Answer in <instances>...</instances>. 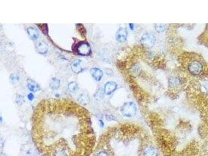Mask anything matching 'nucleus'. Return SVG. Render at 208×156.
<instances>
[{
    "mask_svg": "<svg viewBox=\"0 0 208 156\" xmlns=\"http://www.w3.org/2000/svg\"><path fill=\"white\" fill-rule=\"evenodd\" d=\"M140 42L143 47L151 48L154 46L156 42V37L153 34L146 33L143 35Z\"/></svg>",
    "mask_w": 208,
    "mask_h": 156,
    "instance_id": "f03ea898",
    "label": "nucleus"
},
{
    "mask_svg": "<svg viewBox=\"0 0 208 156\" xmlns=\"http://www.w3.org/2000/svg\"><path fill=\"white\" fill-rule=\"evenodd\" d=\"M36 52L40 54H44L48 50L47 45L43 41H38L35 44Z\"/></svg>",
    "mask_w": 208,
    "mask_h": 156,
    "instance_id": "0eeeda50",
    "label": "nucleus"
},
{
    "mask_svg": "<svg viewBox=\"0 0 208 156\" xmlns=\"http://www.w3.org/2000/svg\"><path fill=\"white\" fill-rule=\"evenodd\" d=\"M78 101L83 105H87L89 103V98L87 95L81 94L78 98Z\"/></svg>",
    "mask_w": 208,
    "mask_h": 156,
    "instance_id": "ddd939ff",
    "label": "nucleus"
},
{
    "mask_svg": "<svg viewBox=\"0 0 208 156\" xmlns=\"http://www.w3.org/2000/svg\"><path fill=\"white\" fill-rule=\"evenodd\" d=\"M117 85L116 83L113 81H110L106 83L104 87V93L106 95H111L116 90Z\"/></svg>",
    "mask_w": 208,
    "mask_h": 156,
    "instance_id": "6e6552de",
    "label": "nucleus"
},
{
    "mask_svg": "<svg viewBox=\"0 0 208 156\" xmlns=\"http://www.w3.org/2000/svg\"><path fill=\"white\" fill-rule=\"evenodd\" d=\"M27 87L30 91L33 92H36L40 90V85L33 80L31 79H28L27 80Z\"/></svg>",
    "mask_w": 208,
    "mask_h": 156,
    "instance_id": "9d476101",
    "label": "nucleus"
},
{
    "mask_svg": "<svg viewBox=\"0 0 208 156\" xmlns=\"http://www.w3.org/2000/svg\"><path fill=\"white\" fill-rule=\"evenodd\" d=\"M136 108L133 102H127L124 104L121 107V112L124 116L126 117H132L135 114Z\"/></svg>",
    "mask_w": 208,
    "mask_h": 156,
    "instance_id": "7ed1b4c3",
    "label": "nucleus"
},
{
    "mask_svg": "<svg viewBox=\"0 0 208 156\" xmlns=\"http://www.w3.org/2000/svg\"><path fill=\"white\" fill-rule=\"evenodd\" d=\"M129 26L131 29L133 30L134 29V27H133V26H134V24H129Z\"/></svg>",
    "mask_w": 208,
    "mask_h": 156,
    "instance_id": "4be33fe9",
    "label": "nucleus"
},
{
    "mask_svg": "<svg viewBox=\"0 0 208 156\" xmlns=\"http://www.w3.org/2000/svg\"><path fill=\"white\" fill-rule=\"evenodd\" d=\"M40 25L42 26V27H39L41 30L43 32L44 34H47V32H48L47 27H42V24H40Z\"/></svg>",
    "mask_w": 208,
    "mask_h": 156,
    "instance_id": "aec40b11",
    "label": "nucleus"
},
{
    "mask_svg": "<svg viewBox=\"0 0 208 156\" xmlns=\"http://www.w3.org/2000/svg\"><path fill=\"white\" fill-rule=\"evenodd\" d=\"M127 30L125 28H120L116 34V40L119 42L123 43L125 42L127 39Z\"/></svg>",
    "mask_w": 208,
    "mask_h": 156,
    "instance_id": "423d86ee",
    "label": "nucleus"
},
{
    "mask_svg": "<svg viewBox=\"0 0 208 156\" xmlns=\"http://www.w3.org/2000/svg\"><path fill=\"white\" fill-rule=\"evenodd\" d=\"M157 152L153 148L147 149L144 152V156H156Z\"/></svg>",
    "mask_w": 208,
    "mask_h": 156,
    "instance_id": "dca6fc26",
    "label": "nucleus"
},
{
    "mask_svg": "<svg viewBox=\"0 0 208 156\" xmlns=\"http://www.w3.org/2000/svg\"><path fill=\"white\" fill-rule=\"evenodd\" d=\"M155 26V29L158 32L164 31L167 29V25L166 24H156Z\"/></svg>",
    "mask_w": 208,
    "mask_h": 156,
    "instance_id": "f3484780",
    "label": "nucleus"
},
{
    "mask_svg": "<svg viewBox=\"0 0 208 156\" xmlns=\"http://www.w3.org/2000/svg\"><path fill=\"white\" fill-rule=\"evenodd\" d=\"M9 79H10L11 82L12 83L16 84L19 82V77L18 75H17V74H12L9 77Z\"/></svg>",
    "mask_w": 208,
    "mask_h": 156,
    "instance_id": "a211bd4d",
    "label": "nucleus"
},
{
    "mask_svg": "<svg viewBox=\"0 0 208 156\" xmlns=\"http://www.w3.org/2000/svg\"><path fill=\"white\" fill-rule=\"evenodd\" d=\"M81 60L80 59H76L71 63L70 66L72 71L74 73L79 74L83 70V69L81 67Z\"/></svg>",
    "mask_w": 208,
    "mask_h": 156,
    "instance_id": "9b49d317",
    "label": "nucleus"
},
{
    "mask_svg": "<svg viewBox=\"0 0 208 156\" xmlns=\"http://www.w3.org/2000/svg\"><path fill=\"white\" fill-rule=\"evenodd\" d=\"M60 86V81L58 79L54 78L51 80V83L49 85V87L51 89L55 90L59 88Z\"/></svg>",
    "mask_w": 208,
    "mask_h": 156,
    "instance_id": "4468645a",
    "label": "nucleus"
},
{
    "mask_svg": "<svg viewBox=\"0 0 208 156\" xmlns=\"http://www.w3.org/2000/svg\"><path fill=\"white\" fill-rule=\"evenodd\" d=\"M90 73L93 78L97 81H100L103 76V72L102 70L98 68H93L90 70Z\"/></svg>",
    "mask_w": 208,
    "mask_h": 156,
    "instance_id": "1a4fd4ad",
    "label": "nucleus"
},
{
    "mask_svg": "<svg viewBox=\"0 0 208 156\" xmlns=\"http://www.w3.org/2000/svg\"><path fill=\"white\" fill-rule=\"evenodd\" d=\"M25 101L24 98L22 96H18L16 97V103L18 105H21Z\"/></svg>",
    "mask_w": 208,
    "mask_h": 156,
    "instance_id": "6ab92c4d",
    "label": "nucleus"
},
{
    "mask_svg": "<svg viewBox=\"0 0 208 156\" xmlns=\"http://www.w3.org/2000/svg\"><path fill=\"white\" fill-rule=\"evenodd\" d=\"M32 138L42 156H91L96 137L89 112L74 101H41L34 109Z\"/></svg>",
    "mask_w": 208,
    "mask_h": 156,
    "instance_id": "f257e3e1",
    "label": "nucleus"
},
{
    "mask_svg": "<svg viewBox=\"0 0 208 156\" xmlns=\"http://www.w3.org/2000/svg\"><path fill=\"white\" fill-rule=\"evenodd\" d=\"M68 89L71 93H75L78 91V85L75 81H72L68 85Z\"/></svg>",
    "mask_w": 208,
    "mask_h": 156,
    "instance_id": "2eb2a0df",
    "label": "nucleus"
},
{
    "mask_svg": "<svg viewBox=\"0 0 208 156\" xmlns=\"http://www.w3.org/2000/svg\"><path fill=\"white\" fill-rule=\"evenodd\" d=\"M27 32L29 36H30V38H31L32 40H36L38 39L39 36V32L36 28L32 27H29L27 29Z\"/></svg>",
    "mask_w": 208,
    "mask_h": 156,
    "instance_id": "f8f14e48",
    "label": "nucleus"
},
{
    "mask_svg": "<svg viewBox=\"0 0 208 156\" xmlns=\"http://www.w3.org/2000/svg\"><path fill=\"white\" fill-rule=\"evenodd\" d=\"M76 53L82 56H89L91 52V48L89 43L86 42L79 43L76 47Z\"/></svg>",
    "mask_w": 208,
    "mask_h": 156,
    "instance_id": "20e7f679",
    "label": "nucleus"
},
{
    "mask_svg": "<svg viewBox=\"0 0 208 156\" xmlns=\"http://www.w3.org/2000/svg\"><path fill=\"white\" fill-rule=\"evenodd\" d=\"M34 95L32 93H30L28 95V99L30 100V101H32L33 99H34Z\"/></svg>",
    "mask_w": 208,
    "mask_h": 156,
    "instance_id": "412c9836",
    "label": "nucleus"
},
{
    "mask_svg": "<svg viewBox=\"0 0 208 156\" xmlns=\"http://www.w3.org/2000/svg\"><path fill=\"white\" fill-rule=\"evenodd\" d=\"M188 69L191 74L197 76L201 73L203 67L200 62L198 61H193L188 64Z\"/></svg>",
    "mask_w": 208,
    "mask_h": 156,
    "instance_id": "39448f33",
    "label": "nucleus"
}]
</instances>
